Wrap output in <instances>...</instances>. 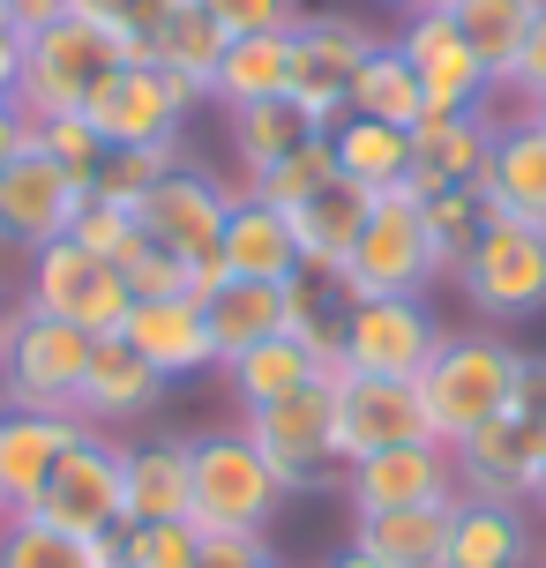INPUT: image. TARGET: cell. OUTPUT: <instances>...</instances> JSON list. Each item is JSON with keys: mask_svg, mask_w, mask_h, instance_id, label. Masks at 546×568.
<instances>
[{"mask_svg": "<svg viewBox=\"0 0 546 568\" xmlns=\"http://www.w3.org/2000/svg\"><path fill=\"white\" fill-rule=\"evenodd\" d=\"M524 382H532V352H517L502 329H464V337L442 329L427 374H419V397H427L434 442H442V449H457L464 434H479L487 419L517 412Z\"/></svg>", "mask_w": 546, "mask_h": 568, "instance_id": "1", "label": "cell"}, {"mask_svg": "<svg viewBox=\"0 0 546 568\" xmlns=\"http://www.w3.org/2000/svg\"><path fill=\"white\" fill-rule=\"evenodd\" d=\"M292 494L277 486L270 456L247 442V426L188 434V524L195 531H270Z\"/></svg>", "mask_w": 546, "mask_h": 568, "instance_id": "2", "label": "cell"}, {"mask_svg": "<svg viewBox=\"0 0 546 568\" xmlns=\"http://www.w3.org/2000/svg\"><path fill=\"white\" fill-rule=\"evenodd\" d=\"M247 442L270 456V471L285 494H315V486H345V449H337V382L322 374L292 397L240 412Z\"/></svg>", "mask_w": 546, "mask_h": 568, "instance_id": "3", "label": "cell"}, {"mask_svg": "<svg viewBox=\"0 0 546 568\" xmlns=\"http://www.w3.org/2000/svg\"><path fill=\"white\" fill-rule=\"evenodd\" d=\"M434 277H442V255H434V240H427L419 195H412V187L374 195L367 225H360L345 270H337L345 307H352V300H404V292H427Z\"/></svg>", "mask_w": 546, "mask_h": 568, "instance_id": "4", "label": "cell"}, {"mask_svg": "<svg viewBox=\"0 0 546 568\" xmlns=\"http://www.w3.org/2000/svg\"><path fill=\"white\" fill-rule=\"evenodd\" d=\"M120 60H128V53H120V38L105 23H90L83 8H75V16H60L53 30L23 38V90H16V105H23L30 120L83 113L90 90L105 83Z\"/></svg>", "mask_w": 546, "mask_h": 568, "instance_id": "5", "label": "cell"}, {"mask_svg": "<svg viewBox=\"0 0 546 568\" xmlns=\"http://www.w3.org/2000/svg\"><path fill=\"white\" fill-rule=\"evenodd\" d=\"M457 292L487 329H509V322L546 314V225L487 217L479 247L457 262Z\"/></svg>", "mask_w": 546, "mask_h": 568, "instance_id": "6", "label": "cell"}, {"mask_svg": "<svg viewBox=\"0 0 546 568\" xmlns=\"http://www.w3.org/2000/svg\"><path fill=\"white\" fill-rule=\"evenodd\" d=\"M30 314H53V322H75L90 337H120L128 329V307H135V292L120 284V270L90 255L83 240H46V247H30V277L16 292Z\"/></svg>", "mask_w": 546, "mask_h": 568, "instance_id": "7", "label": "cell"}, {"mask_svg": "<svg viewBox=\"0 0 546 568\" xmlns=\"http://www.w3.org/2000/svg\"><path fill=\"white\" fill-rule=\"evenodd\" d=\"M374 45H382V30L345 16V8L300 16V30H292V98H300V113L315 120V128H337L345 120L352 83H360Z\"/></svg>", "mask_w": 546, "mask_h": 568, "instance_id": "8", "label": "cell"}, {"mask_svg": "<svg viewBox=\"0 0 546 568\" xmlns=\"http://www.w3.org/2000/svg\"><path fill=\"white\" fill-rule=\"evenodd\" d=\"M90 344H98L90 329L23 307L8 367H0V412H75L83 374H90Z\"/></svg>", "mask_w": 546, "mask_h": 568, "instance_id": "9", "label": "cell"}, {"mask_svg": "<svg viewBox=\"0 0 546 568\" xmlns=\"http://www.w3.org/2000/svg\"><path fill=\"white\" fill-rule=\"evenodd\" d=\"M120 449L128 442L90 426L83 442L53 464V479H46V494H38L30 516H46L60 531H75V539H120L128 531V509H120Z\"/></svg>", "mask_w": 546, "mask_h": 568, "instance_id": "10", "label": "cell"}, {"mask_svg": "<svg viewBox=\"0 0 546 568\" xmlns=\"http://www.w3.org/2000/svg\"><path fill=\"white\" fill-rule=\"evenodd\" d=\"M442 344V322L419 292L404 300H352L345 314V367L337 374H382V382H419Z\"/></svg>", "mask_w": 546, "mask_h": 568, "instance_id": "11", "label": "cell"}, {"mask_svg": "<svg viewBox=\"0 0 546 568\" xmlns=\"http://www.w3.org/2000/svg\"><path fill=\"white\" fill-rule=\"evenodd\" d=\"M457 486L464 494H479V501H532V479H539L546 464V412L539 404H517V412H502L487 419L479 434H464L457 449Z\"/></svg>", "mask_w": 546, "mask_h": 568, "instance_id": "12", "label": "cell"}, {"mask_svg": "<svg viewBox=\"0 0 546 568\" xmlns=\"http://www.w3.org/2000/svg\"><path fill=\"white\" fill-rule=\"evenodd\" d=\"M188 98H180L173 83H165V68L158 60H120L105 83L90 90L83 120L105 135V150H135V142H180V128H188Z\"/></svg>", "mask_w": 546, "mask_h": 568, "instance_id": "13", "label": "cell"}, {"mask_svg": "<svg viewBox=\"0 0 546 568\" xmlns=\"http://www.w3.org/2000/svg\"><path fill=\"white\" fill-rule=\"evenodd\" d=\"M390 45L412 60V75H419V90H427V113H464V105H487V98H494L487 60L472 53V38L457 30L449 8H419V16H404Z\"/></svg>", "mask_w": 546, "mask_h": 568, "instance_id": "14", "label": "cell"}, {"mask_svg": "<svg viewBox=\"0 0 546 568\" xmlns=\"http://www.w3.org/2000/svg\"><path fill=\"white\" fill-rule=\"evenodd\" d=\"M457 456L442 442H404V449H374L345 464V501L352 516H382V509H442L457 501Z\"/></svg>", "mask_w": 546, "mask_h": 568, "instance_id": "15", "label": "cell"}, {"mask_svg": "<svg viewBox=\"0 0 546 568\" xmlns=\"http://www.w3.org/2000/svg\"><path fill=\"white\" fill-rule=\"evenodd\" d=\"M135 217H143L150 247H165V255H180V262H210L218 247H225L232 187H225V180H210L202 165H180V172H165V180L143 195Z\"/></svg>", "mask_w": 546, "mask_h": 568, "instance_id": "16", "label": "cell"}, {"mask_svg": "<svg viewBox=\"0 0 546 568\" xmlns=\"http://www.w3.org/2000/svg\"><path fill=\"white\" fill-rule=\"evenodd\" d=\"M330 382H337V449H345V464L374 449H404V442H434L419 382H382V374H330Z\"/></svg>", "mask_w": 546, "mask_h": 568, "instance_id": "17", "label": "cell"}, {"mask_svg": "<svg viewBox=\"0 0 546 568\" xmlns=\"http://www.w3.org/2000/svg\"><path fill=\"white\" fill-rule=\"evenodd\" d=\"M83 180L75 172H60L53 158H16V165L0 172V247H46L60 232L75 225V210H83Z\"/></svg>", "mask_w": 546, "mask_h": 568, "instance_id": "18", "label": "cell"}, {"mask_svg": "<svg viewBox=\"0 0 546 568\" xmlns=\"http://www.w3.org/2000/svg\"><path fill=\"white\" fill-rule=\"evenodd\" d=\"M83 434H90L83 412H0V501H8V516L38 509L53 464Z\"/></svg>", "mask_w": 546, "mask_h": 568, "instance_id": "19", "label": "cell"}, {"mask_svg": "<svg viewBox=\"0 0 546 568\" xmlns=\"http://www.w3.org/2000/svg\"><path fill=\"white\" fill-rule=\"evenodd\" d=\"M494 128H502V113H487V105L419 113V128H412V195H434V187H479L487 150H494Z\"/></svg>", "mask_w": 546, "mask_h": 568, "instance_id": "20", "label": "cell"}, {"mask_svg": "<svg viewBox=\"0 0 546 568\" xmlns=\"http://www.w3.org/2000/svg\"><path fill=\"white\" fill-rule=\"evenodd\" d=\"M165 389H173V382L150 367L128 337H98L90 344V374H83L75 412H83L98 434H113V426H128V419H150V412L165 404Z\"/></svg>", "mask_w": 546, "mask_h": 568, "instance_id": "21", "label": "cell"}, {"mask_svg": "<svg viewBox=\"0 0 546 568\" xmlns=\"http://www.w3.org/2000/svg\"><path fill=\"white\" fill-rule=\"evenodd\" d=\"M479 195L494 217H517V225H546V128L532 113H509L494 128L487 172H479Z\"/></svg>", "mask_w": 546, "mask_h": 568, "instance_id": "22", "label": "cell"}, {"mask_svg": "<svg viewBox=\"0 0 546 568\" xmlns=\"http://www.w3.org/2000/svg\"><path fill=\"white\" fill-rule=\"evenodd\" d=\"M539 561V524L517 501H479V494H457V516H449V554L442 568H532Z\"/></svg>", "mask_w": 546, "mask_h": 568, "instance_id": "23", "label": "cell"}, {"mask_svg": "<svg viewBox=\"0 0 546 568\" xmlns=\"http://www.w3.org/2000/svg\"><path fill=\"white\" fill-rule=\"evenodd\" d=\"M374 195L360 187V180H322L315 195L300 202V210H285L292 217V247H300V270H315V277H337L352 255V240H360V225H367Z\"/></svg>", "mask_w": 546, "mask_h": 568, "instance_id": "24", "label": "cell"}, {"mask_svg": "<svg viewBox=\"0 0 546 568\" xmlns=\"http://www.w3.org/2000/svg\"><path fill=\"white\" fill-rule=\"evenodd\" d=\"M120 509L128 524H188V434L120 449Z\"/></svg>", "mask_w": 546, "mask_h": 568, "instance_id": "25", "label": "cell"}, {"mask_svg": "<svg viewBox=\"0 0 546 568\" xmlns=\"http://www.w3.org/2000/svg\"><path fill=\"white\" fill-rule=\"evenodd\" d=\"M120 337L135 344L150 367L165 374V382L218 367V344H210V322H202L195 300H135V307H128V329H120Z\"/></svg>", "mask_w": 546, "mask_h": 568, "instance_id": "26", "label": "cell"}, {"mask_svg": "<svg viewBox=\"0 0 546 568\" xmlns=\"http://www.w3.org/2000/svg\"><path fill=\"white\" fill-rule=\"evenodd\" d=\"M225 270L247 284H292L300 277V247H292V217L270 210L262 195H232V217H225Z\"/></svg>", "mask_w": 546, "mask_h": 568, "instance_id": "27", "label": "cell"}, {"mask_svg": "<svg viewBox=\"0 0 546 568\" xmlns=\"http://www.w3.org/2000/svg\"><path fill=\"white\" fill-rule=\"evenodd\" d=\"M202 322H210V344H218V367H232L240 352L285 337V284L225 277L210 300H202Z\"/></svg>", "mask_w": 546, "mask_h": 568, "instance_id": "28", "label": "cell"}, {"mask_svg": "<svg viewBox=\"0 0 546 568\" xmlns=\"http://www.w3.org/2000/svg\"><path fill=\"white\" fill-rule=\"evenodd\" d=\"M225 135H232L240 172H247V180H262V172L285 165L292 150H307L315 135H330V128H315V120L300 113V98H262V105H232V113H225Z\"/></svg>", "mask_w": 546, "mask_h": 568, "instance_id": "29", "label": "cell"}, {"mask_svg": "<svg viewBox=\"0 0 546 568\" xmlns=\"http://www.w3.org/2000/svg\"><path fill=\"white\" fill-rule=\"evenodd\" d=\"M449 516H457V501H442V509L352 516V546L374 554L382 568H442V554H449Z\"/></svg>", "mask_w": 546, "mask_h": 568, "instance_id": "30", "label": "cell"}, {"mask_svg": "<svg viewBox=\"0 0 546 568\" xmlns=\"http://www.w3.org/2000/svg\"><path fill=\"white\" fill-rule=\"evenodd\" d=\"M225 45H232V38H225L218 23H210V16H202L195 0H188L173 23L158 30L150 60L165 68V83H173L180 98H188V105H210V98H218V68H225Z\"/></svg>", "mask_w": 546, "mask_h": 568, "instance_id": "31", "label": "cell"}, {"mask_svg": "<svg viewBox=\"0 0 546 568\" xmlns=\"http://www.w3.org/2000/svg\"><path fill=\"white\" fill-rule=\"evenodd\" d=\"M330 150H337V172L360 180L367 195L412 187V128H382V120L345 113L337 128H330Z\"/></svg>", "mask_w": 546, "mask_h": 568, "instance_id": "32", "label": "cell"}, {"mask_svg": "<svg viewBox=\"0 0 546 568\" xmlns=\"http://www.w3.org/2000/svg\"><path fill=\"white\" fill-rule=\"evenodd\" d=\"M345 292H337V277H315V270H300V277L285 284V337L300 344V352H315L322 374L345 367Z\"/></svg>", "mask_w": 546, "mask_h": 568, "instance_id": "33", "label": "cell"}, {"mask_svg": "<svg viewBox=\"0 0 546 568\" xmlns=\"http://www.w3.org/2000/svg\"><path fill=\"white\" fill-rule=\"evenodd\" d=\"M262 98H292V30L270 38H232L225 68H218V105H262Z\"/></svg>", "mask_w": 546, "mask_h": 568, "instance_id": "34", "label": "cell"}, {"mask_svg": "<svg viewBox=\"0 0 546 568\" xmlns=\"http://www.w3.org/2000/svg\"><path fill=\"white\" fill-rule=\"evenodd\" d=\"M225 382H232V404H240V412H262V404H277V397H292V389L322 382V359L300 352L292 337H270V344H255V352H240V359L225 367Z\"/></svg>", "mask_w": 546, "mask_h": 568, "instance_id": "35", "label": "cell"}, {"mask_svg": "<svg viewBox=\"0 0 546 568\" xmlns=\"http://www.w3.org/2000/svg\"><path fill=\"white\" fill-rule=\"evenodd\" d=\"M0 568H113V539H75L23 509L0 524Z\"/></svg>", "mask_w": 546, "mask_h": 568, "instance_id": "36", "label": "cell"}, {"mask_svg": "<svg viewBox=\"0 0 546 568\" xmlns=\"http://www.w3.org/2000/svg\"><path fill=\"white\" fill-rule=\"evenodd\" d=\"M345 113L382 120V128H419V113H427V90H419L412 60H404L390 38L367 53V68H360V83H352V105H345Z\"/></svg>", "mask_w": 546, "mask_h": 568, "instance_id": "37", "label": "cell"}, {"mask_svg": "<svg viewBox=\"0 0 546 568\" xmlns=\"http://www.w3.org/2000/svg\"><path fill=\"white\" fill-rule=\"evenodd\" d=\"M449 16H457V30L472 38V53L487 60V75L502 83L524 53V30L539 16V0H449Z\"/></svg>", "mask_w": 546, "mask_h": 568, "instance_id": "38", "label": "cell"}, {"mask_svg": "<svg viewBox=\"0 0 546 568\" xmlns=\"http://www.w3.org/2000/svg\"><path fill=\"white\" fill-rule=\"evenodd\" d=\"M188 158H180V142H135V150H105V165L90 172V195L113 202V210H143V195L165 180V172H180Z\"/></svg>", "mask_w": 546, "mask_h": 568, "instance_id": "39", "label": "cell"}, {"mask_svg": "<svg viewBox=\"0 0 546 568\" xmlns=\"http://www.w3.org/2000/svg\"><path fill=\"white\" fill-rule=\"evenodd\" d=\"M419 217H427V240H434V255H442V277H457V262L479 247L494 210L479 187H434V195H419Z\"/></svg>", "mask_w": 546, "mask_h": 568, "instance_id": "40", "label": "cell"}, {"mask_svg": "<svg viewBox=\"0 0 546 568\" xmlns=\"http://www.w3.org/2000/svg\"><path fill=\"white\" fill-rule=\"evenodd\" d=\"M68 240H83V247H90L98 262H105V270H128V262H135V255L150 247L143 217H135V210H113V202H98V195H83V210H75Z\"/></svg>", "mask_w": 546, "mask_h": 568, "instance_id": "41", "label": "cell"}, {"mask_svg": "<svg viewBox=\"0 0 546 568\" xmlns=\"http://www.w3.org/2000/svg\"><path fill=\"white\" fill-rule=\"evenodd\" d=\"M90 23H105L120 38V53L128 60H150V45H158V30L173 23L188 0H75Z\"/></svg>", "mask_w": 546, "mask_h": 568, "instance_id": "42", "label": "cell"}, {"mask_svg": "<svg viewBox=\"0 0 546 568\" xmlns=\"http://www.w3.org/2000/svg\"><path fill=\"white\" fill-rule=\"evenodd\" d=\"M120 568H202V531L195 524H128L113 539Z\"/></svg>", "mask_w": 546, "mask_h": 568, "instance_id": "43", "label": "cell"}, {"mask_svg": "<svg viewBox=\"0 0 546 568\" xmlns=\"http://www.w3.org/2000/svg\"><path fill=\"white\" fill-rule=\"evenodd\" d=\"M322 180H337V150H330V135H315L307 150H292L277 172H262V180H247V195H262L270 210H300V202L315 195Z\"/></svg>", "mask_w": 546, "mask_h": 568, "instance_id": "44", "label": "cell"}, {"mask_svg": "<svg viewBox=\"0 0 546 568\" xmlns=\"http://www.w3.org/2000/svg\"><path fill=\"white\" fill-rule=\"evenodd\" d=\"M30 150H38V158H53L60 172H75V180H83V187H90V172L105 165V135H98V128H90L83 113L38 120V142H30Z\"/></svg>", "mask_w": 546, "mask_h": 568, "instance_id": "45", "label": "cell"}, {"mask_svg": "<svg viewBox=\"0 0 546 568\" xmlns=\"http://www.w3.org/2000/svg\"><path fill=\"white\" fill-rule=\"evenodd\" d=\"M225 38H270V30H300V0H195Z\"/></svg>", "mask_w": 546, "mask_h": 568, "instance_id": "46", "label": "cell"}, {"mask_svg": "<svg viewBox=\"0 0 546 568\" xmlns=\"http://www.w3.org/2000/svg\"><path fill=\"white\" fill-rule=\"evenodd\" d=\"M120 284H128L135 300H188V262L165 255V247H143V255L120 270Z\"/></svg>", "mask_w": 546, "mask_h": 568, "instance_id": "47", "label": "cell"}, {"mask_svg": "<svg viewBox=\"0 0 546 568\" xmlns=\"http://www.w3.org/2000/svg\"><path fill=\"white\" fill-rule=\"evenodd\" d=\"M494 90H509V98H524V113L546 98V0H539V16H532V30H524V53H517V68L502 75Z\"/></svg>", "mask_w": 546, "mask_h": 568, "instance_id": "48", "label": "cell"}, {"mask_svg": "<svg viewBox=\"0 0 546 568\" xmlns=\"http://www.w3.org/2000/svg\"><path fill=\"white\" fill-rule=\"evenodd\" d=\"M270 561V531H202V568H255Z\"/></svg>", "mask_w": 546, "mask_h": 568, "instance_id": "49", "label": "cell"}, {"mask_svg": "<svg viewBox=\"0 0 546 568\" xmlns=\"http://www.w3.org/2000/svg\"><path fill=\"white\" fill-rule=\"evenodd\" d=\"M60 16H75V0H8V30H16V38H38V30H53Z\"/></svg>", "mask_w": 546, "mask_h": 568, "instance_id": "50", "label": "cell"}, {"mask_svg": "<svg viewBox=\"0 0 546 568\" xmlns=\"http://www.w3.org/2000/svg\"><path fill=\"white\" fill-rule=\"evenodd\" d=\"M30 142H38V120L23 105H0V172L16 165V158H30Z\"/></svg>", "mask_w": 546, "mask_h": 568, "instance_id": "51", "label": "cell"}, {"mask_svg": "<svg viewBox=\"0 0 546 568\" xmlns=\"http://www.w3.org/2000/svg\"><path fill=\"white\" fill-rule=\"evenodd\" d=\"M16 90H23V38L0 30V105H16Z\"/></svg>", "mask_w": 546, "mask_h": 568, "instance_id": "52", "label": "cell"}, {"mask_svg": "<svg viewBox=\"0 0 546 568\" xmlns=\"http://www.w3.org/2000/svg\"><path fill=\"white\" fill-rule=\"evenodd\" d=\"M16 322H23V300L0 284V367H8V344H16Z\"/></svg>", "mask_w": 546, "mask_h": 568, "instance_id": "53", "label": "cell"}, {"mask_svg": "<svg viewBox=\"0 0 546 568\" xmlns=\"http://www.w3.org/2000/svg\"><path fill=\"white\" fill-rule=\"evenodd\" d=\"M322 568H382V561H374V554H360V546H337Z\"/></svg>", "mask_w": 546, "mask_h": 568, "instance_id": "54", "label": "cell"}, {"mask_svg": "<svg viewBox=\"0 0 546 568\" xmlns=\"http://www.w3.org/2000/svg\"><path fill=\"white\" fill-rule=\"evenodd\" d=\"M524 509H532V524H546V464H539V479H532V501Z\"/></svg>", "mask_w": 546, "mask_h": 568, "instance_id": "55", "label": "cell"}, {"mask_svg": "<svg viewBox=\"0 0 546 568\" xmlns=\"http://www.w3.org/2000/svg\"><path fill=\"white\" fill-rule=\"evenodd\" d=\"M397 16H419V8H449V0H390Z\"/></svg>", "mask_w": 546, "mask_h": 568, "instance_id": "56", "label": "cell"}, {"mask_svg": "<svg viewBox=\"0 0 546 568\" xmlns=\"http://www.w3.org/2000/svg\"><path fill=\"white\" fill-rule=\"evenodd\" d=\"M532 120H539V128H546V98H539V105H532Z\"/></svg>", "mask_w": 546, "mask_h": 568, "instance_id": "57", "label": "cell"}, {"mask_svg": "<svg viewBox=\"0 0 546 568\" xmlns=\"http://www.w3.org/2000/svg\"><path fill=\"white\" fill-rule=\"evenodd\" d=\"M255 568H285V561H277V554H270V561H255Z\"/></svg>", "mask_w": 546, "mask_h": 568, "instance_id": "58", "label": "cell"}, {"mask_svg": "<svg viewBox=\"0 0 546 568\" xmlns=\"http://www.w3.org/2000/svg\"><path fill=\"white\" fill-rule=\"evenodd\" d=\"M532 568H546V539H539V561H532Z\"/></svg>", "mask_w": 546, "mask_h": 568, "instance_id": "59", "label": "cell"}, {"mask_svg": "<svg viewBox=\"0 0 546 568\" xmlns=\"http://www.w3.org/2000/svg\"><path fill=\"white\" fill-rule=\"evenodd\" d=\"M0 30H8V0H0Z\"/></svg>", "mask_w": 546, "mask_h": 568, "instance_id": "60", "label": "cell"}, {"mask_svg": "<svg viewBox=\"0 0 546 568\" xmlns=\"http://www.w3.org/2000/svg\"><path fill=\"white\" fill-rule=\"evenodd\" d=\"M0 524H8V501H0Z\"/></svg>", "mask_w": 546, "mask_h": 568, "instance_id": "61", "label": "cell"}, {"mask_svg": "<svg viewBox=\"0 0 546 568\" xmlns=\"http://www.w3.org/2000/svg\"><path fill=\"white\" fill-rule=\"evenodd\" d=\"M113 568H120V561H113Z\"/></svg>", "mask_w": 546, "mask_h": 568, "instance_id": "62", "label": "cell"}]
</instances>
